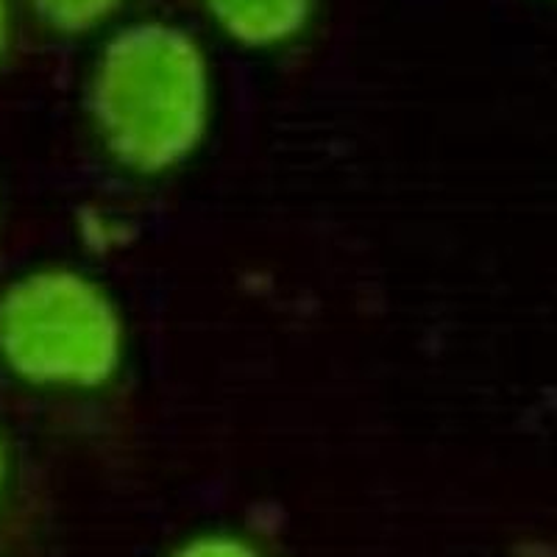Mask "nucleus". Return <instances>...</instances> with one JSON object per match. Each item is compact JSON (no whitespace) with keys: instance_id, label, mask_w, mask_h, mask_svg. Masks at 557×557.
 Listing matches in <instances>:
<instances>
[{"instance_id":"7","label":"nucleus","mask_w":557,"mask_h":557,"mask_svg":"<svg viewBox=\"0 0 557 557\" xmlns=\"http://www.w3.org/2000/svg\"><path fill=\"white\" fill-rule=\"evenodd\" d=\"M9 28H12V3H9V0H0V57L7 53Z\"/></svg>"},{"instance_id":"1","label":"nucleus","mask_w":557,"mask_h":557,"mask_svg":"<svg viewBox=\"0 0 557 557\" xmlns=\"http://www.w3.org/2000/svg\"><path fill=\"white\" fill-rule=\"evenodd\" d=\"M87 112L98 143L121 171L168 176L196 157L212 126L207 53L173 23H134L98 53Z\"/></svg>"},{"instance_id":"3","label":"nucleus","mask_w":557,"mask_h":557,"mask_svg":"<svg viewBox=\"0 0 557 557\" xmlns=\"http://www.w3.org/2000/svg\"><path fill=\"white\" fill-rule=\"evenodd\" d=\"M209 20L232 42L251 51H271L301 37L315 0H201Z\"/></svg>"},{"instance_id":"5","label":"nucleus","mask_w":557,"mask_h":557,"mask_svg":"<svg viewBox=\"0 0 557 557\" xmlns=\"http://www.w3.org/2000/svg\"><path fill=\"white\" fill-rule=\"evenodd\" d=\"M171 557H268L260 546L246 535L228 530L198 532L171 552Z\"/></svg>"},{"instance_id":"4","label":"nucleus","mask_w":557,"mask_h":557,"mask_svg":"<svg viewBox=\"0 0 557 557\" xmlns=\"http://www.w3.org/2000/svg\"><path fill=\"white\" fill-rule=\"evenodd\" d=\"M126 0H28L32 12L42 20L51 32L76 37L103 26Z\"/></svg>"},{"instance_id":"6","label":"nucleus","mask_w":557,"mask_h":557,"mask_svg":"<svg viewBox=\"0 0 557 557\" xmlns=\"http://www.w3.org/2000/svg\"><path fill=\"white\" fill-rule=\"evenodd\" d=\"M9 476H12V455H9L7 432L0 426V513H3V505H7L9 496Z\"/></svg>"},{"instance_id":"2","label":"nucleus","mask_w":557,"mask_h":557,"mask_svg":"<svg viewBox=\"0 0 557 557\" xmlns=\"http://www.w3.org/2000/svg\"><path fill=\"white\" fill-rule=\"evenodd\" d=\"M126 362V321L96 276L67 265L20 273L0 290V366L34 391L96 393Z\"/></svg>"}]
</instances>
